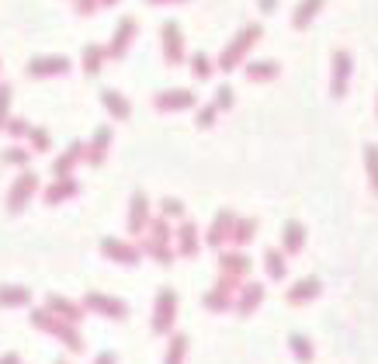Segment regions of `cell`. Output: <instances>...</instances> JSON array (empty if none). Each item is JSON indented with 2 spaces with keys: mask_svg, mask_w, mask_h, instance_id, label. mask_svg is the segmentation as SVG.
<instances>
[{
  "mask_svg": "<svg viewBox=\"0 0 378 364\" xmlns=\"http://www.w3.org/2000/svg\"><path fill=\"white\" fill-rule=\"evenodd\" d=\"M164 212H167V215H181L184 208H181V205H177V202H167V205H164Z\"/></svg>",
  "mask_w": 378,
  "mask_h": 364,
  "instance_id": "cell-19",
  "label": "cell"
},
{
  "mask_svg": "<svg viewBox=\"0 0 378 364\" xmlns=\"http://www.w3.org/2000/svg\"><path fill=\"white\" fill-rule=\"evenodd\" d=\"M316 288H319L316 281H302V284H295L292 288V295H288V298H292V302H305V298H312V295H316Z\"/></svg>",
  "mask_w": 378,
  "mask_h": 364,
  "instance_id": "cell-14",
  "label": "cell"
},
{
  "mask_svg": "<svg viewBox=\"0 0 378 364\" xmlns=\"http://www.w3.org/2000/svg\"><path fill=\"white\" fill-rule=\"evenodd\" d=\"M32 320H35V326H39V329H49V333H56L59 340H66V347H70V351H80V347H84L80 333H77V329H73L70 323H63L59 316H52V313L39 309V313H35Z\"/></svg>",
  "mask_w": 378,
  "mask_h": 364,
  "instance_id": "cell-1",
  "label": "cell"
},
{
  "mask_svg": "<svg viewBox=\"0 0 378 364\" xmlns=\"http://www.w3.org/2000/svg\"><path fill=\"white\" fill-rule=\"evenodd\" d=\"M32 191H35V177H21V184L11 191V208H21V205L28 202Z\"/></svg>",
  "mask_w": 378,
  "mask_h": 364,
  "instance_id": "cell-8",
  "label": "cell"
},
{
  "mask_svg": "<svg viewBox=\"0 0 378 364\" xmlns=\"http://www.w3.org/2000/svg\"><path fill=\"white\" fill-rule=\"evenodd\" d=\"M45 313H59V316H63V323H80V309H77V305H70V302H66V298H49V309H45Z\"/></svg>",
  "mask_w": 378,
  "mask_h": 364,
  "instance_id": "cell-5",
  "label": "cell"
},
{
  "mask_svg": "<svg viewBox=\"0 0 378 364\" xmlns=\"http://www.w3.org/2000/svg\"><path fill=\"white\" fill-rule=\"evenodd\" d=\"M229 226H233V215H229V212H222V215L212 222V229H209V243H212V246H219L222 240H229V233H233Z\"/></svg>",
  "mask_w": 378,
  "mask_h": 364,
  "instance_id": "cell-6",
  "label": "cell"
},
{
  "mask_svg": "<svg viewBox=\"0 0 378 364\" xmlns=\"http://www.w3.org/2000/svg\"><path fill=\"white\" fill-rule=\"evenodd\" d=\"M87 305L97 309V313H104V316H111V320H122V316H126V305H122L118 298H108V295H90Z\"/></svg>",
  "mask_w": 378,
  "mask_h": 364,
  "instance_id": "cell-3",
  "label": "cell"
},
{
  "mask_svg": "<svg viewBox=\"0 0 378 364\" xmlns=\"http://www.w3.org/2000/svg\"><path fill=\"white\" fill-rule=\"evenodd\" d=\"M184 351H188V336H173L170 354H167V364H181L184 361Z\"/></svg>",
  "mask_w": 378,
  "mask_h": 364,
  "instance_id": "cell-13",
  "label": "cell"
},
{
  "mask_svg": "<svg viewBox=\"0 0 378 364\" xmlns=\"http://www.w3.org/2000/svg\"><path fill=\"white\" fill-rule=\"evenodd\" d=\"M128 226H132V233H139V229L146 226V202H142V195H135V202H132V215H128Z\"/></svg>",
  "mask_w": 378,
  "mask_h": 364,
  "instance_id": "cell-11",
  "label": "cell"
},
{
  "mask_svg": "<svg viewBox=\"0 0 378 364\" xmlns=\"http://www.w3.org/2000/svg\"><path fill=\"white\" fill-rule=\"evenodd\" d=\"M260 295H264V288H260V284H247V288H243V295H240V313H250V309H257Z\"/></svg>",
  "mask_w": 378,
  "mask_h": 364,
  "instance_id": "cell-10",
  "label": "cell"
},
{
  "mask_svg": "<svg viewBox=\"0 0 378 364\" xmlns=\"http://www.w3.org/2000/svg\"><path fill=\"white\" fill-rule=\"evenodd\" d=\"M267 274L271 278H285V264H281V253H274V250H267Z\"/></svg>",
  "mask_w": 378,
  "mask_h": 364,
  "instance_id": "cell-15",
  "label": "cell"
},
{
  "mask_svg": "<svg viewBox=\"0 0 378 364\" xmlns=\"http://www.w3.org/2000/svg\"><path fill=\"white\" fill-rule=\"evenodd\" d=\"M247 271H250V260H247V257H240V253H226V257H222V274L236 278V274H247Z\"/></svg>",
  "mask_w": 378,
  "mask_h": 364,
  "instance_id": "cell-7",
  "label": "cell"
},
{
  "mask_svg": "<svg viewBox=\"0 0 378 364\" xmlns=\"http://www.w3.org/2000/svg\"><path fill=\"white\" fill-rule=\"evenodd\" d=\"M292 351H295V358H302V361H309V358H312V351H309V340H305V336H292Z\"/></svg>",
  "mask_w": 378,
  "mask_h": 364,
  "instance_id": "cell-18",
  "label": "cell"
},
{
  "mask_svg": "<svg viewBox=\"0 0 378 364\" xmlns=\"http://www.w3.org/2000/svg\"><path fill=\"white\" fill-rule=\"evenodd\" d=\"M28 291L25 288H0V305H25Z\"/></svg>",
  "mask_w": 378,
  "mask_h": 364,
  "instance_id": "cell-12",
  "label": "cell"
},
{
  "mask_svg": "<svg viewBox=\"0 0 378 364\" xmlns=\"http://www.w3.org/2000/svg\"><path fill=\"white\" fill-rule=\"evenodd\" d=\"M101 250H104L108 257L122 260V264H135V260H139V250H135V246H126V243H118V240H104Z\"/></svg>",
  "mask_w": 378,
  "mask_h": 364,
  "instance_id": "cell-4",
  "label": "cell"
},
{
  "mask_svg": "<svg viewBox=\"0 0 378 364\" xmlns=\"http://www.w3.org/2000/svg\"><path fill=\"white\" fill-rule=\"evenodd\" d=\"M177 236H181V253H188V257H195V253H198V240H195L198 233H195V226H191V222H188V226H181V233H177Z\"/></svg>",
  "mask_w": 378,
  "mask_h": 364,
  "instance_id": "cell-9",
  "label": "cell"
},
{
  "mask_svg": "<svg viewBox=\"0 0 378 364\" xmlns=\"http://www.w3.org/2000/svg\"><path fill=\"white\" fill-rule=\"evenodd\" d=\"M0 364H18V358H14V354H11V358H4V361Z\"/></svg>",
  "mask_w": 378,
  "mask_h": 364,
  "instance_id": "cell-21",
  "label": "cell"
},
{
  "mask_svg": "<svg viewBox=\"0 0 378 364\" xmlns=\"http://www.w3.org/2000/svg\"><path fill=\"white\" fill-rule=\"evenodd\" d=\"M233 240L236 243H250L253 240V219H243V222L233 229Z\"/></svg>",
  "mask_w": 378,
  "mask_h": 364,
  "instance_id": "cell-16",
  "label": "cell"
},
{
  "mask_svg": "<svg viewBox=\"0 0 378 364\" xmlns=\"http://www.w3.org/2000/svg\"><path fill=\"white\" fill-rule=\"evenodd\" d=\"M94 364H115V354H101V358H97Z\"/></svg>",
  "mask_w": 378,
  "mask_h": 364,
  "instance_id": "cell-20",
  "label": "cell"
},
{
  "mask_svg": "<svg viewBox=\"0 0 378 364\" xmlns=\"http://www.w3.org/2000/svg\"><path fill=\"white\" fill-rule=\"evenodd\" d=\"M285 246H288V250H298V246H302V226H288V229H285Z\"/></svg>",
  "mask_w": 378,
  "mask_h": 364,
  "instance_id": "cell-17",
  "label": "cell"
},
{
  "mask_svg": "<svg viewBox=\"0 0 378 364\" xmlns=\"http://www.w3.org/2000/svg\"><path fill=\"white\" fill-rule=\"evenodd\" d=\"M173 305H177L173 291L164 288L160 298H157V320H153V329H157V333H167L170 326H173Z\"/></svg>",
  "mask_w": 378,
  "mask_h": 364,
  "instance_id": "cell-2",
  "label": "cell"
}]
</instances>
